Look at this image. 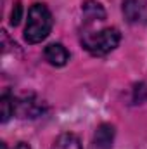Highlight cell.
Instances as JSON below:
<instances>
[{
  "mask_svg": "<svg viewBox=\"0 0 147 149\" xmlns=\"http://www.w3.org/2000/svg\"><path fill=\"white\" fill-rule=\"evenodd\" d=\"M80 42H81V47L90 56L102 57V56H107L109 52H112L119 45L121 33L114 26H107V28H102L97 31L92 28H83Z\"/></svg>",
  "mask_w": 147,
  "mask_h": 149,
  "instance_id": "cell-1",
  "label": "cell"
},
{
  "mask_svg": "<svg viewBox=\"0 0 147 149\" xmlns=\"http://www.w3.org/2000/svg\"><path fill=\"white\" fill-rule=\"evenodd\" d=\"M114 134L116 132L111 123H101L94 134V149H111Z\"/></svg>",
  "mask_w": 147,
  "mask_h": 149,
  "instance_id": "cell-7",
  "label": "cell"
},
{
  "mask_svg": "<svg viewBox=\"0 0 147 149\" xmlns=\"http://www.w3.org/2000/svg\"><path fill=\"white\" fill-rule=\"evenodd\" d=\"M14 114H16V97L10 92H5L0 97V116H2L0 120H2V123H7Z\"/></svg>",
  "mask_w": 147,
  "mask_h": 149,
  "instance_id": "cell-8",
  "label": "cell"
},
{
  "mask_svg": "<svg viewBox=\"0 0 147 149\" xmlns=\"http://www.w3.org/2000/svg\"><path fill=\"white\" fill-rule=\"evenodd\" d=\"M132 92H133V97H132L133 104H142L144 101H147V85L144 81L135 83L133 88H132Z\"/></svg>",
  "mask_w": 147,
  "mask_h": 149,
  "instance_id": "cell-10",
  "label": "cell"
},
{
  "mask_svg": "<svg viewBox=\"0 0 147 149\" xmlns=\"http://www.w3.org/2000/svg\"><path fill=\"white\" fill-rule=\"evenodd\" d=\"M14 149H31V146H30L28 142H17V144L14 146Z\"/></svg>",
  "mask_w": 147,
  "mask_h": 149,
  "instance_id": "cell-12",
  "label": "cell"
},
{
  "mask_svg": "<svg viewBox=\"0 0 147 149\" xmlns=\"http://www.w3.org/2000/svg\"><path fill=\"white\" fill-rule=\"evenodd\" d=\"M47 111V104L40 101L37 95H24V97H16V114L19 118H38Z\"/></svg>",
  "mask_w": 147,
  "mask_h": 149,
  "instance_id": "cell-3",
  "label": "cell"
},
{
  "mask_svg": "<svg viewBox=\"0 0 147 149\" xmlns=\"http://www.w3.org/2000/svg\"><path fill=\"white\" fill-rule=\"evenodd\" d=\"M81 16L85 28H90L95 23H102L106 19V9L97 0H85L81 3Z\"/></svg>",
  "mask_w": 147,
  "mask_h": 149,
  "instance_id": "cell-5",
  "label": "cell"
},
{
  "mask_svg": "<svg viewBox=\"0 0 147 149\" xmlns=\"http://www.w3.org/2000/svg\"><path fill=\"white\" fill-rule=\"evenodd\" d=\"M54 26L52 12L45 3H33L28 10V19L24 26V40L31 45L43 42L50 35Z\"/></svg>",
  "mask_w": 147,
  "mask_h": 149,
  "instance_id": "cell-2",
  "label": "cell"
},
{
  "mask_svg": "<svg viewBox=\"0 0 147 149\" xmlns=\"http://www.w3.org/2000/svg\"><path fill=\"white\" fill-rule=\"evenodd\" d=\"M121 10L130 24H147V0H123Z\"/></svg>",
  "mask_w": 147,
  "mask_h": 149,
  "instance_id": "cell-4",
  "label": "cell"
},
{
  "mask_svg": "<svg viewBox=\"0 0 147 149\" xmlns=\"http://www.w3.org/2000/svg\"><path fill=\"white\" fill-rule=\"evenodd\" d=\"M43 56H45V61H47L49 64L55 66V68H62V66H66L68 61H69V52H68V49H66L62 43H57V42L49 43V45L45 47V50H43Z\"/></svg>",
  "mask_w": 147,
  "mask_h": 149,
  "instance_id": "cell-6",
  "label": "cell"
},
{
  "mask_svg": "<svg viewBox=\"0 0 147 149\" xmlns=\"http://www.w3.org/2000/svg\"><path fill=\"white\" fill-rule=\"evenodd\" d=\"M50 149H83V148H81L80 139H78L74 134L66 132V134H61V135L54 141V144H52Z\"/></svg>",
  "mask_w": 147,
  "mask_h": 149,
  "instance_id": "cell-9",
  "label": "cell"
},
{
  "mask_svg": "<svg viewBox=\"0 0 147 149\" xmlns=\"http://www.w3.org/2000/svg\"><path fill=\"white\" fill-rule=\"evenodd\" d=\"M0 149H7V144H5V142H2V144H0Z\"/></svg>",
  "mask_w": 147,
  "mask_h": 149,
  "instance_id": "cell-13",
  "label": "cell"
},
{
  "mask_svg": "<svg viewBox=\"0 0 147 149\" xmlns=\"http://www.w3.org/2000/svg\"><path fill=\"white\" fill-rule=\"evenodd\" d=\"M21 17H23V5H21V2H16L14 9H12V14H10V24L17 26L21 23Z\"/></svg>",
  "mask_w": 147,
  "mask_h": 149,
  "instance_id": "cell-11",
  "label": "cell"
}]
</instances>
